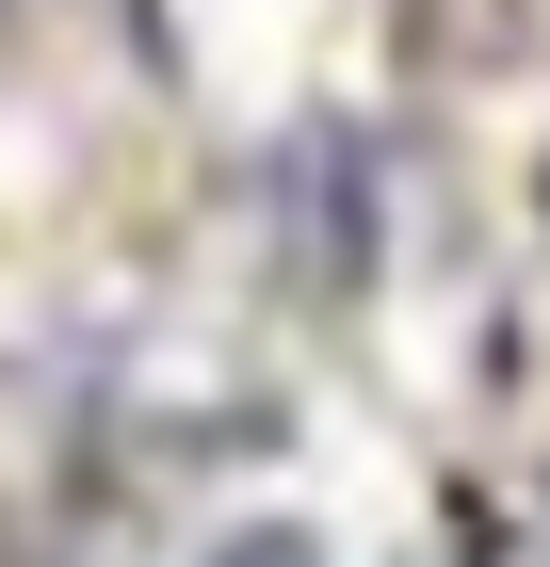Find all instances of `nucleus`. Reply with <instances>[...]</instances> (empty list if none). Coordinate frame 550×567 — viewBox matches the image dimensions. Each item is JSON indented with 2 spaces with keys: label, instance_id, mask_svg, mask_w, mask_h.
<instances>
[{
  "label": "nucleus",
  "instance_id": "f257e3e1",
  "mask_svg": "<svg viewBox=\"0 0 550 567\" xmlns=\"http://www.w3.org/2000/svg\"><path fill=\"white\" fill-rule=\"evenodd\" d=\"M227 567H308V535H243V551H227Z\"/></svg>",
  "mask_w": 550,
  "mask_h": 567
}]
</instances>
